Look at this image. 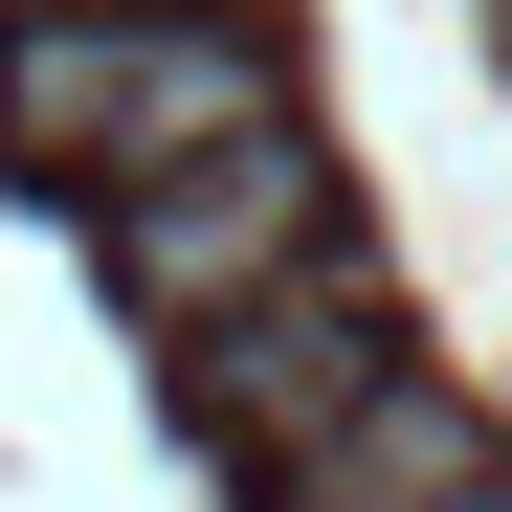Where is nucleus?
<instances>
[{"label":"nucleus","instance_id":"1","mask_svg":"<svg viewBox=\"0 0 512 512\" xmlns=\"http://www.w3.org/2000/svg\"><path fill=\"white\" fill-rule=\"evenodd\" d=\"M223 134H290V45L223 0H23L0 23V156L23 179H179Z\"/></svg>","mask_w":512,"mask_h":512},{"label":"nucleus","instance_id":"2","mask_svg":"<svg viewBox=\"0 0 512 512\" xmlns=\"http://www.w3.org/2000/svg\"><path fill=\"white\" fill-rule=\"evenodd\" d=\"M379 379H401V312L357 290V245H312V268H268L245 312H201V334H179V401H201V446H223L245 490H268L312 423H357Z\"/></svg>","mask_w":512,"mask_h":512},{"label":"nucleus","instance_id":"3","mask_svg":"<svg viewBox=\"0 0 512 512\" xmlns=\"http://www.w3.org/2000/svg\"><path fill=\"white\" fill-rule=\"evenodd\" d=\"M312 245H334V179H312V134H223V156H179V179H112V290H134L156 334L245 312L268 268H312Z\"/></svg>","mask_w":512,"mask_h":512},{"label":"nucleus","instance_id":"4","mask_svg":"<svg viewBox=\"0 0 512 512\" xmlns=\"http://www.w3.org/2000/svg\"><path fill=\"white\" fill-rule=\"evenodd\" d=\"M468 468H490V401H468L446 357H401L357 423H312V446L268 468V512H446Z\"/></svg>","mask_w":512,"mask_h":512},{"label":"nucleus","instance_id":"5","mask_svg":"<svg viewBox=\"0 0 512 512\" xmlns=\"http://www.w3.org/2000/svg\"><path fill=\"white\" fill-rule=\"evenodd\" d=\"M446 512H512V468H468V490H446Z\"/></svg>","mask_w":512,"mask_h":512},{"label":"nucleus","instance_id":"6","mask_svg":"<svg viewBox=\"0 0 512 512\" xmlns=\"http://www.w3.org/2000/svg\"><path fill=\"white\" fill-rule=\"evenodd\" d=\"M490 45H512V0H490Z\"/></svg>","mask_w":512,"mask_h":512}]
</instances>
